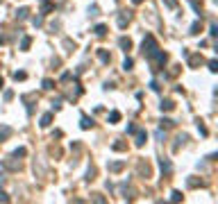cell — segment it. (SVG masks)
I'll use <instances>...</instances> for the list:
<instances>
[{
	"mask_svg": "<svg viewBox=\"0 0 218 204\" xmlns=\"http://www.w3.org/2000/svg\"><path fill=\"white\" fill-rule=\"evenodd\" d=\"M157 50H159V48H157V41H155L152 36H146V41H143V55L152 57Z\"/></svg>",
	"mask_w": 218,
	"mask_h": 204,
	"instance_id": "cell-1",
	"label": "cell"
},
{
	"mask_svg": "<svg viewBox=\"0 0 218 204\" xmlns=\"http://www.w3.org/2000/svg\"><path fill=\"white\" fill-rule=\"evenodd\" d=\"M118 45L123 48V50H130V48H132V41H130V39H125V36H120V39H118Z\"/></svg>",
	"mask_w": 218,
	"mask_h": 204,
	"instance_id": "cell-2",
	"label": "cell"
},
{
	"mask_svg": "<svg viewBox=\"0 0 218 204\" xmlns=\"http://www.w3.org/2000/svg\"><path fill=\"white\" fill-rule=\"evenodd\" d=\"M93 127V118H89V116H82V129H91Z\"/></svg>",
	"mask_w": 218,
	"mask_h": 204,
	"instance_id": "cell-3",
	"label": "cell"
},
{
	"mask_svg": "<svg viewBox=\"0 0 218 204\" xmlns=\"http://www.w3.org/2000/svg\"><path fill=\"white\" fill-rule=\"evenodd\" d=\"M130 23V14H125V12H123L120 16H118V27H125Z\"/></svg>",
	"mask_w": 218,
	"mask_h": 204,
	"instance_id": "cell-4",
	"label": "cell"
},
{
	"mask_svg": "<svg viewBox=\"0 0 218 204\" xmlns=\"http://www.w3.org/2000/svg\"><path fill=\"white\" fill-rule=\"evenodd\" d=\"M143 143H146V132H143V129H136V145L141 148Z\"/></svg>",
	"mask_w": 218,
	"mask_h": 204,
	"instance_id": "cell-5",
	"label": "cell"
},
{
	"mask_svg": "<svg viewBox=\"0 0 218 204\" xmlns=\"http://www.w3.org/2000/svg\"><path fill=\"white\" fill-rule=\"evenodd\" d=\"M98 57H100V61H102V64H109V61H111V55H109L107 50H100V52H98Z\"/></svg>",
	"mask_w": 218,
	"mask_h": 204,
	"instance_id": "cell-6",
	"label": "cell"
},
{
	"mask_svg": "<svg viewBox=\"0 0 218 204\" xmlns=\"http://www.w3.org/2000/svg\"><path fill=\"white\" fill-rule=\"evenodd\" d=\"M159 107H162V111H173V107H175V104H173V100H164Z\"/></svg>",
	"mask_w": 218,
	"mask_h": 204,
	"instance_id": "cell-7",
	"label": "cell"
},
{
	"mask_svg": "<svg viewBox=\"0 0 218 204\" xmlns=\"http://www.w3.org/2000/svg\"><path fill=\"white\" fill-rule=\"evenodd\" d=\"M50 123H52V113H45V116H41V127H48Z\"/></svg>",
	"mask_w": 218,
	"mask_h": 204,
	"instance_id": "cell-8",
	"label": "cell"
},
{
	"mask_svg": "<svg viewBox=\"0 0 218 204\" xmlns=\"http://www.w3.org/2000/svg\"><path fill=\"white\" fill-rule=\"evenodd\" d=\"M123 166H125V163H123V161H116V163H109V170H111V172H118V170H120Z\"/></svg>",
	"mask_w": 218,
	"mask_h": 204,
	"instance_id": "cell-9",
	"label": "cell"
},
{
	"mask_svg": "<svg viewBox=\"0 0 218 204\" xmlns=\"http://www.w3.org/2000/svg\"><path fill=\"white\" fill-rule=\"evenodd\" d=\"M96 34L98 36H105L107 34V25H96Z\"/></svg>",
	"mask_w": 218,
	"mask_h": 204,
	"instance_id": "cell-10",
	"label": "cell"
},
{
	"mask_svg": "<svg viewBox=\"0 0 218 204\" xmlns=\"http://www.w3.org/2000/svg\"><path fill=\"white\" fill-rule=\"evenodd\" d=\"M118 120H120V113H118V111H111V113H109V123L114 125V123H118Z\"/></svg>",
	"mask_w": 218,
	"mask_h": 204,
	"instance_id": "cell-11",
	"label": "cell"
},
{
	"mask_svg": "<svg viewBox=\"0 0 218 204\" xmlns=\"http://www.w3.org/2000/svg\"><path fill=\"white\" fill-rule=\"evenodd\" d=\"M30 43H32V39H30V36H25L23 41H21V50H27V48H30Z\"/></svg>",
	"mask_w": 218,
	"mask_h": 204,
	"instance_id": "cell-12",
	"label": "cell"
},
{
	"mask_svg": "<svg viewBox=\"0 0 218 204\" xmlns=\"http://www.w3.org/2000/svg\"><path fill=\"white\" fill-rule=\"evenodd\" d=\"M132 66H134V61H132V59H125V61H123V71H132Z\"/></svg>",
	"mask_w": 218,
	"mask_h": 204,
	"instance_id": "cell-13",
	"label": "cell"
},
{
	"mask_svg": "<svg viewBox=\"0 0 218 204\" xmlns=\"http://www.w3.org/2000/svg\"><path fill=\"white\" fill-rule=\"evenodd\" d=\"M43 89H45V91L55 89V82H52V80H43Z\"/></svg>",
	"mask_w": 218,
	"mask_h": 204,
	"instance_id": "cell-14",
	"label": "cell"
},
{
	"mask_svg": "<svg viewBox=\"0 0 218 204\" xmlns=\"http://www.w3.org/2000/svg\"><path fill=\"white\" fill-rule=\"evenodd\" d=\"M25 77H27V75H25L23 71H16V73H14V80H16V82H18V80H25Z\"/></svg>",
	"mask_w": 218,
	"mask_h": 204,
	"instance_id": "cell-15",
	"label": "cell"
},
{
	"mask_svg": "<svg viewBox=\"0 0 218 204\" xmlns=\"http://www.w3.org/2000/svg\"><path fill=\"white\" fill-rule=\"evenodd\" d=\"M170 200H173V202H179V200H182V193H179V191H173V195H170Z\"/></svg>",
	"mask_w": 218,
	"mask_h": 204,
	"instance_id": "cell-16",
	"label": "cell"
},
{
	"mask_svg": "<svg viewBox=\"0 0 218 204\" xmlns=\"http://www.w3.org/2000/svg\"><path fill=\"white\" fill-rule=\"evenodd\" d=\"M111 148H114V150H116V152H120V150H125V143H120V141H118V143H114V145H111Z\"/></svg>",
	"mask_w": 218,
	"mask_h": 204,
	"instance_id": "cell-17",
	"label": "cell"
},
{
	"mask_svg": "<svg viewBox=\"0 0 218 204\" xmlns=\"http://www.w3.org/2000/svg\"><path fill=\"white\" fill-rule=\"evenodd\" d=\"M209 71H211V73H216V71H218V61H216V59H211V61H209Z\"/></svg>",
	"mask_w": 218,
	"mask_h": 204,
	"instance_id": "cell-18",
	"label": "cell"
},
{
	"mask_svg": "<svg viewBox=\"0 0 218 204\" xmlns=\"http://www.w3.org/2000/svg\"><path fill=\"white\" fill-rule=\"evenodd\" d=\"M202 61V57L200 55H195V57H191V66H198V64H200Z\"/></svg>",
	"mask_w": 218,
	"mask_h": 204,
	"instance_id": "cell-19",
	"label": "cell"
},
{
	"mask_svg": "<svg viewBox=\"0 0 218 204\" xmlns=\"http://www.w3.org/2000/svg\"><path fill=\"white\" fill-rule=\"evenodd\" d=\"M173 125H175V123L170 120V118H164V120H162V127H173Z\"/></svg>",
	"mask_w": 218,
	"mask_h": 204,
	"instance_id": "cell-20",
	"label": "cell"
},
{
	"mask_svg": "<svg viewBox=\"0 0 218 204\" xmlns=\"http://www.w3.org/2000/svg\"><path fill=\"white\" fill-rule=\"evenodd\" d=\"M14 157H25V148H18V150L14 152Z\"/></svg>",
	"mask_w": 218,
	"mask_h": 204,
	"instance_id": "cell-21",
	"label": "cell"
},
{
	"mask_svg": "<svg viewBox=\"0 0 218 204\" xmlns=\"http://www.w3.org/2000/svg\"><path fill=\"white\" fill-rule=\"evenodd\" d=\"M16 16H18V18H25V16H27V9H18Z\"/></svg>",
	"mask_w": 218,
	"mask_h": 204,
	"instance_id": "cell-22",
	"label": "cell"
},
{
	"mask_svg": "<svg viewBox=\"0 0 218 204\" xmlns=\"http://www.w3.org/2000/svg\"><path fill=\"white\" fill-rule=\"evenodd\" d=\"M198 30H200V23H193L191 25V34H198Z\"/></svg>",
	"mask_w": 218,
	"mask_h": 204,
	"instance_id": "cell-23",
	"label": "cell"
},
{
	"mask_svg": "<svg viewBox=\"0 0 218 204\" xmlns=\"http://www.w3.org/2000/svg\"><path fill=\"white\" fill-rule=\"evenodd\" d=\"M198 129H200V134H202V136H207V127H205L202 123H198Z\"/></svg>",
	"mask_w": 218,
	"mask_h": 204,
	"instance_id": "cell-24",
	"label": "cell"
},
{
	"mask_svg": "<svg viewBox=\"0 0 218 204\" xmlns=\"http://www.w3.org/2000/svg\"><path fill=\"white\" fill-rule=\"evenodd\" d=\"M150 89H152V91H159L162 86H159V82H150Z\"/></svg>",
	"mask_w": 218,
	"mask_h": 204,
	"instance_id": "cell-25",
	"label": "cell"
},
{
	"mask_svg": "<svg viewBox=\"0 0 218 204\" xmlns=\"http://www.w3.org/2000/svg\"><path fill=\"white\" fill-rule=\"evenodd\" d=\"M162 170H166V172L170 170V163H168V161H162Z\"/></svg>",
	"mask_w": 218,
	"mask_h": 204,
	"instance_id": "cell-26",
	"label": "cell"
},
{
	"mask_svg": "<svg viewBox=\"0 0 218 204\" xmlns=\"http://www.w3.org/2000/svg\"><path fill=\"white\" fill-rule=\"evenodd\" d=\"M52 9H55L52 5H43V14H48V12H52Z\"/></svg>",
	"mask_w": 218,
	"mask_h": 204,
	"instance_id": "cell-27",
	"label": "cell"
},
{
	"mask_svg": "<svg viewBox=\"0 0 218 204\" xmlns=\"http://www.w3.org/2000/svg\"><path fill=\"white\" fill-rule=\"evenodd\" d=\"M12 98H14V93H12V91H5V100L9 102V100H12Z\"/></svg>",
	"mask_w": 218,
	"mask_h": 204,
	"instance_id": "cell-28",
	"label": "cell"
},
{
	"mask_svg": "<svg viewBox=\"0 0 218 204\" xmlns=\"http://www.w3.org/2000/svg\"><path fill=\"white\" fill-rule=\"evenodd\" d=\"M52 107H55V109H59V107H61V100H59V98L52 100Z\"/></svg>",
	"mask_w": 218,
	"mask_h": 204,
	"instance_id": "cell-29",
	"label": "cell"
},
{
	"mask_svg": "<svg viewBox=\"0 0 218 204\" xmlns=\"http://www.w3.org/2000/svg\"><path fill=\"white\" fill-rule=\"evenodd\" d=\"M209 34H211V36H216V34H218V27H216V25H211V30H209Z\"/></svg>",
	"mask_w": 218,
	"mask_h": 204,
	"instance_id": "cell-30",
	"label": "cell"
},
{
	"mask_svg": "<svg viewBox=\"0 0 218 204\" xmlns=\"http://www.w3.org/2000/svg\"><path fill=\"white\" fill-rule=\"evenodd\" d=\"M164 3H166L168 7H175V5H177V3H175V0H164Z\"/></svg>",
	"mask_w": 218,
	"mask_h": 204,
	"instance_id": "cell-31",
	"label": "cell"
},
{
	"mask_svg": "<svg viewBox=\"0 0 218 204\" xmlns=\"http://www.w3.org/2000/svg\"><path fill=\"white\" fill-rule=\"evenodd\" d=\"M0 200H3V202H7V200H9V197L5 195V193H3V191H0Z\"/></svg>",
	"mask_w": 218,
	"mask_h": 204,
	"instance_id": "cell-32",
	"label": "cell"
},
{
	"mask_svg": "<svg viewBox=\"0 0 218 204\" xmlns=\"http://www.w3.org/2000/svg\"><path fill=\"white\" fill-rule=\"evenodd\" d=\"M132 3H134V5H141V3H143V0H132Z\"/></svg>",
	"mask_w": 218,
	"mask_h": 204,
	"instance_id": "cell-33",
	"label": "cell"
},
{
	"mask_svg": "<svg viewBox=\"0 0 218 204\" xmlns=\"http://www.w3.org/2000/svg\"><path fill=\"white\" fill-rule=\"evenodd\" d=\"M0 89H3V77H0Z\"/></svg>",
	"mask_w": 218,
	"mask_h": 204,
	"instance_id": "cell-34",
	"label": "cell"
}]
</instances>
